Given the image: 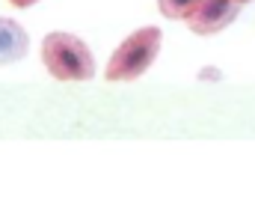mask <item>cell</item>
Masks as SVG:
<instances>
[{
    "instance_id": "obj_4",
    "label": "cell",
    "mask_w": 255,
    "mask_h": 223,
    "mask_svg": "<svg viewBox=\"0 0 255 223\" xmlns=\"http://www.w3.org/2000/svg\"><path fill=\"white\" fill-rule=\"evenodd\" d=\"M27 51H30V36H27V30H24L18 21L0 15V66H12V63L24 60Z\"/></svg>"
},
{
    "instance_id": "obj_5",
    "label": "cell",
    "mask_w": 255,
    "mask_h": 223,
    "mask_svg": "<svg viewBox=\"0 0 255 223\" xmlns=\"http://www.w3.org/2000/svg\"><path fill=\"white\" fill-rule=\"evenodd\" d=\"M196 3L199 0H157V9L169 21H184L193 9H196Z\"/></svg>"
},
{
    "instance_id": "obj_6",
    "label": "cell",
    "mask_w": 255,
    "mask_h": 223,
    "mask_svg": "<svg viewBox=\"0 0 255 223\" xmlns=\"http://www.w3.org/2000/svg\"><path fill=\"white\" fill-rule=\"evenodd\" d=\"M12 6H18V9H30L33 3H39V0H9Z\"/></svg>"
},
{
    "instance_id": "obj_2",
    "label": "cell",
    "mask_w": 255,
    "mask_h": 223,
    "mask_svg": "<svg viewBox=\"0 0 255 223\" xmlns=\"http://www.w3.org/2000/svg\"><path fill=\"white\" fill-rule=\"evenodd\" d=\"M160 42H163L160 27H139V30H133L125 42L113 51V57L107 60L104 77L110 83H125V80L142 77L151 69V63L157 60Z\"/></svg>"
},
{
    "instance_id": "obj_8",
    "label": "cell",
    "mask_w": 255,
    "mask_h": 223,
    "mask_svg": "<svg viewBox=\"0 0 255 223\" xmlns=\"http://www.w3.org/2000/svg\"><path fill=\"white\" fill-rule=\"evenodd\" d=\"M241 3H247V0H241Z\"/></svg>"
},
{
    "instance_id": "obj_7",
    "label": "cell",
    "mask_w": 255,
    "mask_h": 223,
    "mask_svg": "<svg viewBox=\"0 0 255 223\" xmlns=\"http://www.w3.org/2000/svg\"><path fill=\"white\" fill-rule=\"evenodd\" d=\"M202 77H205V80H217L220 72H217V69H202Z\"/></svg>"
},
{
    "instance_id": "obj_3",
    "label": "cell",
    "mask_w": 255,
    "mask_h": 223,
    "mask_svg": "<svg viewBox=\"0 0 255 223\" xmlns=\"http://www.w3.org/2000/svg\"><path fill=\"white\" fill-rule=\"evenodd\" d=\"M238 12H241V0H199L184 21L196 36H214L226 30L238 18Z\"/></svg>"
},
{
    "instance_id": "obj_1",
    "label": "cell",
    "mask_w": 255,
    "mask_h": 223,
    "mask_svg": "<svg viewBox=\"0 0 255 223\" xmlns=\"http://www.w3.org/2000/svg\"><path fill=\"white\" fill-rule=\"evenodd\" d=\"M42 63L54 80L80 83V80H92L95 74V57L86 48V42L63 30L48 33L42 39Z\"/></svg>"
}]
</instances>
